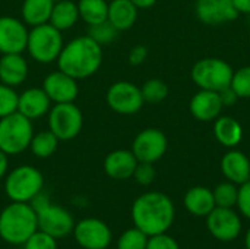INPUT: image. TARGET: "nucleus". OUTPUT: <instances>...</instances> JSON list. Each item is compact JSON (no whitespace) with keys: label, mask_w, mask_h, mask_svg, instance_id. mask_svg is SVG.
I'll return each mask as SVG.
<instances>
[{"label":"nucleus","mask_w":250,"mask_h":249,"mask_svg":"<svg viewBox=\"0 0 250 249\" xmlns=\"http://www.w3.org/2000/svg\"><path fill=\"white\" fill-rule=\"evenodd\" d=\"M103 57V47L89 35H83L63 45L57 57V65L59 70L79 81L97 73L101 68Z\"/></svg>","instance_id":"nucleus-1"},{"label":"nucleus","mask_w":250,"mask_h":249,"mask_svg":"<svg viewBox=\"0 0 250 249\" xmlns=\"http://www.w3.org/2000/svg\"><path fill=\"white\" fill-rule=\"evenodd\" d=\"M132 220L146 236L166 233L174 220L173 201L163 192L142 194L132 205Z\"/></svg>","instance_id":"nucleus-2"},{"label":"nucleus","mask_w":250,"mask_h":249,"mask_svg":"<svg viewBox=\"0 0 250 249\" xmlns=\"http://www.w3.org/2000/svg\"><path fill=\"white\" fill-rule=\"evenodd\" d=\"M38 230L37 213L29 203H10L0 213V238L10 245H23Z\"/></svg>","instance_id":"nucleus-3"},{"label":"nucleus","mask_w":250,"mask_h":249,"mask_svg":"<svg viewBox=\"0 0 250 249\" xmlns=\"http://www.w3.org/2000/svg\"><path fill=\"white\" fill-rule=\"evenodd\" d=\"M32 136V120L19 112L0 119V150L7 156H18L28 150Z\"/></svg>","instance_id":"nucleus-4"},{"label":"nucleus","mask_w":250,"mask_h":249,"mask_svg":"<svg viewBox=\"0 0 250 249\" xmlns=\"http://www.w3.org/2000/svg\"><path fill=\"white\" fill-rule=\"evenodd\" d=\"M63 45L62 31L54 28L51 23L32 26V29L28 32L26 50L29 56L41 65L56 62Z\"/></svg>","instance_id":"nucleus-5"},{"label":"nucleus","mask_w":250,"mask_h":249,"mask_svg":"<svg viewBox=\"0 0 250 249\" xmlns=\"http://www.w3.org/2000/svg\"><path fill=\"white\" fill-rule=\"evenodd\" d=\"M44 176L34 166L23 164L7 173L4 181V192L13 203H31V200L42 191Z\"/></svg>","instance_id":"nucleus-6"},{"label":"nucleus","mask_w":250,"mask_h":249,"mask_svg":"<svg viewBox=\"0 0 250 249\" xmlns=\"http://www.w3.org/2000/svg\"><path fill=\"white\" fill-rule=\"evenodd\" d=\"M83 126V114L75 103L54 104L48 112V129L59 141L76 138Z\"/></svg>","instance_id":"nucleus-7"},{"label":"nucleus","mask_w":250,"mask_h":249,"mask_svg":"<svg viewBox=\"0 0 250 249\" xmlns=\"http://www.w3.org/2000/svg\"><path fill=\"white\" fill-rule=\"evenodd\" d=\"M233 73L234 72L227 62L221 59H204L193 66L192 79L201 90L220 92L230 87Z\"/></svg>","instance_id":"nucleus-8"},{"label":"nucleus","mask_w":250,"mask_h":249,"mask_svg":"<svg viewBox=\"0 0 250 249\" xmlns=\"http://www.w3.org/2000/svg\"><path fill=\"white\" fill-rule=\"evenodd\" d=\"M108 107L119 114H135L144 106V97L141 88L127 81L114 82L107 91Z\"/></svg>","instance_id":"nucleus-9"},{"label":"nucleus","mask_w":250,"mask_h":249,"mask_svg":"<svg viewBox=\"0 0 250 249\" xmlns=\"http://www.w3.org/2000/svg\"><path fill=\"white\" fill-rule=\"evenodd\" d=\"M37 220H38V230L60 239L73 232L75 222L72 214L56 204L48 203L42 208L37 210Z\"/></svg>","instance_id":"nucleus-10"},{"label":"nucleus","mask_w":250,"mask_h":249,"mask_svg":"<svg viewBox=\"0 0 250 249\" xmlns=\"http://www.w3.org/2000/svg\"><path fill=\"white\" fill-rule=\"evenodd\" d=\"M76 244L83 249H105L110 247L113 235L110 227L100 219L88 217L73 227Z\"/></svg>","instance_id":"nucleus-11"},{"label":"nucleus","mask_w":250,"mask_h":249,"mask_svg":"<svg viewBox=\"0 0 250 249\" xmlns=\"http://www.w3.org/2000/svg\"><path fill=\"white\" fill-rule=\"evenodd\" d=\"M167 151L166 135L155 128L144 129L136 135L132 144V153L141 163H155Z\"/></svg>","instance_id":"nucleus-12"},{"label":"nucleus","mask_w":250,"mask_h":249,"mask_svg":"<svg viewBox=\"0 0 250 249\" xmlns=\"http://www.w3.org/2000/svg\"><path fill=\"white\" fill-rule=\"evenodd\" d=\"M207 226L209 233L221 242L234 241L242 230L240 217L231 208L223 207H215L207 216Z\"/></svg>","instance_id":"nucleus-13"},{"label":"nucleus","mask_w":250,"mask_h":249,"mask_svg":"<svg viewBox=\"0 0 250 249\" xmlns=\"http://www.w3.org/2000/svg\"><path fill=\"white\" fill-rule=\"evenodd\" d=\"M26 23L13 16H0V53H22L28 41Z\"/></svg>","instance_id":"nucleus-14"},{"label":"nucleus","mask_w":250,"mask_h":249,"mask_svg":"<svg viewBox=\"0 0 250 249\" xmlns=\"http://www.w3.org/2000/svg\"><path fill=\"white\" fill-rule=\"evenodd\" d=\"M42 90L54 104L75 103L79 94L78 81L62 70L48 73L42 81Z\"/></svg>","instance_id":"nucleus-15"},{"label":"nucleus","mask_w":250,"mask_h":249,"mask_svg":"<svg viewBox=\"0 0 250 249\" xmlns=\"http://www.w3.org/2000/svg\"><path fill=\"white\" fill-rule=\"evenodd\" d=\"M196 15L208 25H220L237 19L233 0H196Z\"/></svg>","instance_id":"nucleus-16"},{"label":"nucleus","mask_w":250,"mask_h":249,"mask_svg":"<svg viewBox=\"0 0 250 249\" xmlns=\"http://www.w3.org/2000/svg\"><path fill=\"white\" fill-rule=\"evenodd\" d=\"M51 109V100L41 88H28L18 95V112L29 120L45 116Z\"/></svg>","instance_id":"nucleus-17"},{"label":"nucleus","mask_w":250,"mask_h":249,"mask_svg":"<svg viewBox=\"0 0 250 249\" xmlns=\"http://www.w3.org/2000/svg\"><path fill=\"white\" fill-rule=\"evenodd\" d=\"M138 163L132 150H114L104 160V172L111 179L125 181L133 176Z\"/></svg>","instance_id":"nucleus-18"},{"label":"nucleus","mask_w":250,"mask_h":249,"mask_svg":"<svg viewBox=\"0 0 250 249\" xmlns=\"http://www.w3.org/2000/svg\"><path fill=\"white\" fill-rule=\"evenodd\" d=\"M28 63L22 53L1 54L0 57V82L9 87H19L28 78Z\"/></svg>","instance_id":"nucleus-19"},{"label":"nucleus","mask_w":250,"mask_h":249,"mask_svg":"<svg viewBox=\"0 0 250 249\" xmlns=\"http://www.w3.org/2000/svg\"><path fill=\"white\" fill-rule=\"evenodd\" d=\"M223 104L220 100V94L217 91L201 90L190 100V112L192 114L202 122L214 120L221 113Z\"/></svg>","instance_id":"nucleus-20"},{"label":"nucleus","mask_w":250,"mask_h":249,"mask_svg":"<svg viewBox=\"0 0 250 249\" xmlns=\"http://www.w3.org/2000/svg\"><path fill=\"white\" fill-rule=\"evenodd\" d=\"M223 175L233 183L243 185L250 181L249 158L240 151H230L221 160Z\"/></svg>","instance_id":"nucleus-21"},{"label":"nucleus","mask_w":250,"mask_h":249,"mask_svg":"<svg viewBox=\"0 0 250 249\" xmlns=\"http://www.w3.org/2000/svg\"><path fill=\"white\" fill-rule=\"evenodd\" d=\"M138 19V7L130 0H111L108 3L107 21L117 29H130Z\"/></svg>","instance_id":"nucleus-22"},{"label":"nucleus","mask_w":250,"mask_h":249,"mask_svg":"<svg viewBox=\"0 0 250 249\" xmlns=\"http://www.w3.org/2000/svg\"><path fill=\"white\" fill-rule=\"evenodd\" d=\"M185 207L193 216L198 217L208 216L215 208L212 191L204 186H195L189 189L185 195Z\"/></svg>","instance_id":"nucleus-23"},{"label":"nucleus","mask_w":250,"mask_h":249,"mask_svg":"<svg viewBox=\"0 0 250 249\" xmlns=\"http://www.w3.org/2000/svg\"><path fill=\"white\" fill-rule=\"evenodd\" d=\"M53 6V0H23L21 7L22 21L31 26L48 23Z\"/></svg>","instance_id":"nucleus-24"},{"label":"nucleus","mask_w":250,"mask_h":249,"mask_svg":"<svg viewBox=\"0 0 250 249\" xmlns=\"http://www.w3.org/2000/svg\"><path fill=\"white\" fill-rule=\"evenodd\" d=\"M78 21H79L78 4L72 0H60L54 3L48 23H51L59 31H66L70 29Z\"/></svg>","instance_id":"nucleus-25"},{"label":"nucleus","mask_w":250,"mask_h":249,"mask_svg":"<svg viewBox=\"0 0 250 249\" xmlns=\"http://www.w3.org/2000/svg\"><path fill=\"white\" fill-rule=\"evenodd\" d=\"M214 132L218 142H221L224 147H236L243 138V129L240 123L229 116L217 119L214 125Z\"/></svg>","instance_id":"nucleus-26"},{"label":"nucleus","mask_w":250,"mask_h":249,"mask_svg":"<svg viewBox=\"0 0 250 249\" xmlns=\"http://www.w3.org/2000/svg\"><path fill=\"white\" fill-rule=\"evenodd\" d=\"M76 4L79 10V19H82L88 26L107 21L108 3L105 0H79Z\"/></svg>","instance_id":"nucleus-27"},{"label":"nucleus","mask_w":250,"mask_h":249,"mask_svg":"<svg viewBox=\"0 0 250 249\" xmlns=\"http://www.w3.org/2000/svg\"><path fill=\"white\" fill-rule=\"evenodd\" d=\"M59 142H60L59 138L50 129L41 131V132L34 134L31 144H29V150L38 158H48L56 153Z\"/></svg>","instance_id":"nucleus-28"},{"label":"nucleus","mask_w":250,"mask_h":249,"mask_svg":"<svg viewBox=\"0 0 250 249\" xmlns=\"http://www.w3.org/2000/svg\"><path fill=\"white\" fill-rule=\"evenodd\" d=\"M214 201L215 207H223V208H231L237 204V197H239V189L236 188V183L233 182H224L220 183L214 191Z\"/></svg>","instance_id":"nucleus-29"},{"label":"nucleus","mask_w":250,"mask_h":249,"mask_svg":"<svg viewBox=\"0 0 250 249\" xmlns=\"http://www.w3.org/2000/svg\"><path fill=\"white\" fill-rule=\"evenodd\" d=\"M148 238L142 230L138 227L127 229L122 233L117 241V249H146Z\"/></svg>","instance_id":"nucleus-30"},{"label":"nucleus","mask_w":250,"mask_h":249,"mask_svg":"<svg viewBox=\"0 0 250 249\" xmlns=\"http://www.w3.org/2000/svg\"><path fill=\"white\" fill-rule=\"evenodd\" d=\"M117 34H119V31L108 21H104L97 25H89L86 35H89L94 41H97L100 45H103V44L113 43L117 38Z\"/></svg>","instance_id":"nucleus-31"},{"label":"nucleus","mask_w":250,"mask_h":249,"mask_svg":"<svg viewBox=\"0 0 250 249\" xmlns=\"http://www.w3.org/2000/svg\"><path fill=\"white\" fill-rule=\"evenodd\" d=\"M141 91H142L144 101H148V103H160L168 94V88L161 79H149V81H146L142 85Z\"/></svg>","instance_id":"nucleus-32"},{"label":"nucleus","mask_w":250,"mask_h":249,"mask_svg":"<svg viewBox=\"0 0 250 249\" xmlns=\"http://www.w3.org/2000/svg\"><path fill=\"white\" fill-rule=\"evenodd\" d=\"M18 95L13 87L0 82V119L18 112Z\"/></svg>","instance_id":"nucleus-33"},{"label":"nucleus","mask_w":250,"mask_h":249,"mask_svg":"<svg viewBox=\"0 0 250 249\" xmlns=\"http://www.w3.org/2000/svg\"><path fill=\"white\" fill-rule=\"evenodd\" d=\"M230 87L240 98L250 97V66L242 68L236 73H233Z\"/></svg>","instance_id":"nucleus-34"},{"label":"nucleus","mask_w":250,"mask_h":249,"mask_svg":"<svg viewBox=\"0 0 250 249\" xmlns=\"http://www.w3.org/2000/svg\"><path fill=\"white\" fill-rule=\"evenodd\" d=\"M23 249H57V239L41 230H37L23 244Z\"/></svg>","instance_id":"nucleus-35"},{"label":"nucleus","mask_w":250,"mask_h":249,"mask_svg":"<svg viewBox=\"0 0 250 249\" xmlns=\"http://www.w3.org/2000/svg\"><path fill=\"white\" fill-rule=\"evenodd\" d=\"M132 178H135V181L142 186L151 185L155 179V169H154L152 163H141L139 161Z\"/></svg>","instance_id":"nucleus-36"},{"label":"nucleus","mask_w":250,"mask_h":249,"mask_svg":"<svg viewBox=\"0 0 250 249\" xmlns=\"http://www.w3.org/2000/svg\"><path fill=\"white\" fill-rule=\"evenodd\" d=\"M146 249H180V247L174 238L166 233H160V235H154L148 238Z\"/></svg>","instance_id":"nucleus-37"},{"label":"nucleus","mask_w":250,"mask_h":249,"mask_svg":"<svg viewBox=\"0 0 250 249\" xmlns=\"http://www.w3.org/2000/svg\"><path fill=\"white\" fill-rule=\"evenodd\" d=\"M237 205L245 217L250 219V181L245 182L239 189Z\"/></svg>","instance_id":"nucleus-38"},{"label":"nucleus","mask_w":250,"mask_h":249,"mask_svg":"<svg viewBox=\"0 0 250 249\" xmlns=\"http://www.w3.org/2000/svg\"><path fill=\"white\" fill-rule=\"evenodd\" d=\"M146 56H148V50H146L145 45H141V44L135 45L129 53V63L133 65V66H138V65L144 63Z\"/></svg>","instance_id":"nucleus-39"},{"label":"nucleus","mask_w":250,"mask_h":249,"mask_svg":"<svg viewBox=\"0 0 250 249\" xmlns=\"http://www.w3.org/2000/svg\"><path fill=\"white\" fill-rule=\"evenodd\" d=\"M218 94H220V100H221L223 107H231V106H234L236 101H237V98H239L237 94L233 91L231 87H227V88L221 90Z\"/></svg>","instance_id":"nucleus-40"},{"label":"nucleus","mask_w":250,"mask_h":249,"mask_svg":"<svg viewBox=\"0 0 250 249\" xmlns=\"http://www.w3.org/2000/svg\"><path fill=\"white\" fill-rule=\"evenodd\" d=\"M7 169H9V160H7V154L4 151L0 150V179L3 176H6L7 173Z\"/></svg>","instance_id":"nucleus-41"},{"label":"nucleus","mask_w":250,"mask_h":249,"mask_svg":"<svg viewBox=\"0 0 250 249\" xmlns=\"http://www.w3.org/2000/svg\"><path fill=\"white\" fill-rule=\"evenodd\" d=\"M233 3L239 13H250V0H233Z\"/></svg>","instance_id":"nucleus-42"},{"label":"nucleus","mask_w":250,"mask_h":249,"mask_svg":"<svg viewBox=\"0 0 250 249\" xmlns=\"http://www.w3.org/2000/svg\"><path fill=\"white\" fill-rule=\"evenodd\" d=\"M138 9H148L157 3V0H130Z\"/></svg>","instance_id":"nucleus-43"},{"label":"nucleus","mask_w":250,"mask_h":249,"mask_svg":"<svg viewBox=\"0 0 250 249\" xmlns=\"http://www.w3.org/2000/svg\"><path fill=\"white\" fill-rule=\"evenodd\" d=\"M245 245H246V249H250V229L246 233V238H245Z\"/></svg>","instance_id":"nucleus-44"},{"label":"nucleus","mask_w":250,"mask_h":249,"mask_svg":"<svg viewBox=\"0 0 250 249\" xmlns=\"http://www.w3.org/2000/svg\"><path fill=\"white\" fill-rule=\"evenodd\" d=\"M53 1H54V3H56V1H60V0H53Z\"/></svg>","instance_id":"nucleus-45"}]
</instances>
